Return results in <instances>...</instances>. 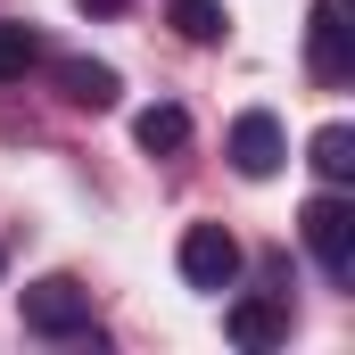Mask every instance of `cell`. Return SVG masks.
I'll return each mask as SVG.
<instances>
[{
	"instance_id": "cell-1",
	"label": "cell",
	"mask_w": 355,
	"mask_h": 355,
	"mask_svg": "<svg viewBox=\"0 0 355 355\" xmlns=\"http://www.w3.org/2000/svg\"><path fill=\"white\" fill-rule=\"evenodd\" d=\"M297 232H306V248H314V265L331 272V281H355V207L339 190H322V198H306V215H297Z\"/></svg>"
},
{
	"instance_id": "cell-2",
	"label": "cell",
	"mask_w": 355,
	"mask_h": 355,
	"mask_svg": "<svg viewBox=\"0 0 355 355\" xmlns=\"http://www.w3.org/2000/svg\"><path fill=\"white\" fill-rule=\"evenodd\" d=\"M17 306H25V331H42V339H75V331H91V289L75 281V272H42Z\"/></svg>"
},
{
	"instance_id": "cell-3",
	"label": "cell",
	"mask_w": 355,
	"mask_h": 355,
	"mask_svg": "<svg viewBox=\"0 0 355 355\" xmlns=\"http://www.w3.org/2000/svg\"><path fill=\"white\" fill-rule=\"evenodd\" d=\"M174 265L190 289H232V272H240V240L223 232V223H190L174 248Z\"/></svg>"
},
{
	"instance_id": "cell-4",
	"label": "cell",
	"mask_w": 355,
	"mask_h": 355,
	"mask_svg": "<svg viewBox=\"0 0 355 355\" xmlns=\"http://www.w3.org/2000/svg\"><path fill=\"white\" fill-rule=\"evenodd\" d=\"M306 58L322 83H347L355 50H347V0H314V25H306Z\"/></svg>"
},
{
	"instance_id": "cell-5",
	"label": "cell",
	"mask_w": 355,
	"mask_h": 355,
	"mask_svg": "<svg viewBox=\"0 0 355 355\" xmlns=\"http://www.w3.org/2000/svg\"><path fill=\"white\" fill-rule=\"evenodd\" d=\"M281 157H289V149H281V124H272L265 107H248V116L232 124V166H240L248 182H272V174H281Z\"/></svg>"
},
{
	"instance_id": "cell-6",
	"label": "cell",
	"mask_w": 355,
	"mask_h": 355,
	"mask_svg": "<svg viewBox=\"0 0 355 355\" xmlns=\"http://www.w3.org/2000/svg\"><path fill=\"white\" fill-rule=\"evenodd\" d=\"M223 322H232V339H240L248 355H265V347H281V339H289V314H281L272 297H240Z\"/></svg>"
},
{
	"instance_id": "cell-7",
	"label": "cell",
	"mask_w": 355,
	"mask_h": 355,
	"mask_svg": "<svg viewBox=\"0 0 355 355\" xmlns=\"http://www.w3.org/2000/svg\"><path fill=\"white\" fill-rule=\"evenodd\" d=\"M58 83H67V99L75 107H116V67H99V58H58Z\"/></svg>"
},
{
	"instance_id": "cell-8",
	"label": "cell",
	"mask_w": 355,
	"mask_h": 355,
	"mask_svg": "<svg viewBox=\"0 0 355 355\" xmlns=\"http://www.w3.org/2000/svg\"><path fill=\"white\" fill-rule=\"evenodd\" d=\"M132 141H141L149 157H174V149H190V116H182L174 99H157V107H141V124H132Z\"/></svg>"
},
{
	"instance_id": "cell-9",
	"label": "cell",
	"mask_w": 355,
	"mask_h": 355,
	"mask_svg": "<svg viewBox=\"0 0 355 355\" xmlns=\"http://www.w3.org/2000/svg\"><path fill=\"white\" fill-rule=\"evenodd\" d=\"M306 157H314V174H322V182H347V174H355V132H347V124H322V132L306 141Z\"/></svg>"
},
{
	"instance_id": "cell-10",
	"label": "cell",
	"mask_w": 355,
	"mask_h": 355,
	"mask_svg": "<svg viewBox=\"0 0 355 355\" xmlns=\"http://www.w3.org/2000/svg\"><path fill=\"white\" fill-rule=\"evenodd\" d=\"M166 17H174L182 42H223V25H232V17H223V0H174Z\"/></svg>"
},
{
	"instance_id": "cell-11",
	"label": "cell",
	"mask_w": 355,
	"mask_h": 355,
	"mask_svg": "<svg viewBox=\"0 0 355 355\" xmlns=\"http://www.w3.org/2000/svg\"><path fill=\"white\" fill-rule=\"evenodd\" d=\"M25 67H42V42H33V25H0V83H17Z\"/></svg>"
},
{
	"instance_id": "cell-12",
	"label": "cell",
	"mask_w": 355,
	"mask_h": 355,
	"mask_svg": "<svg viewBox=\"0 0 355 355\" xmlns=\"http://www.w3.org/2000/svg\"><path fill=\"white\" fill-rule=\"evenodd\" d=\"M75 8H83V17H116L124 0H75Z\"/></svg>"
}]
</instances>
